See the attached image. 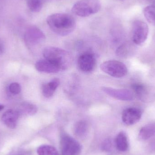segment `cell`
Returning <instances> with one entry per match:
<instances>
[{"label": "cell", "mask_w": 155, "mask_h": 155, "mask_svg": "<svg viewBox=\"0 0 155 155\" xmlns=\"http://www.w3.org/2000/svg\"><path fill=\"white\" fill-rule=\"evenodd\" d=\"M46 21L51 31L61 36L70 34L76 27L75 19L69 14H53L48 16Z\"/></svg>", "instance_id": "1"}, {"label": "cell", "mask_w": 155, "mask_h": 155, "mask_svg": "<svg viewBox=\"0 0 155 155\" xmlns=\"http://www.w3.org/2000/svg\"><path fill=\"white\" fill-rule=\"evenodd\" d=\"M43 54L45 58L60 65L62 70H65L72 62L71 54L63 49L54 47H47L44 49Z\"/></svg>", "instance_id": "2"}, {"label": "cell", "mask_w": 155, "mask_h": 155, "mask_svg": "<svg viewBox=\"0 0 155 155\" xmlns=\"http://www.w3.org/2000/svg\"><path fill=\"white\" fill-rule=\"evenodd\" d=\"M100 8L99 0H80L73 5L72 12L80 17H87L99 12Z\"/></svg>", "instance_id": "3"}, {"label": "cell", "mask_w": 155, "mask_h": 155, "mask_svg": "<svg viewBox=\"0 0 155 155\" xmlns=\"http://www.w3.org/2000/svg\"><path fill=\"white\" fill-rule=\"evenodd\" d=\"M100 68L104 72L115 78H122L125 76L127 73L126 66L119 61H107L100 65Z\"/></svg>", "instance_id": "4"}, {"label": "cell", "mask_w": 155, "mask_h": 155, "mask_svg": "<svg viewBox=\"0 0 155 155\" xmlns=\"http://www.w3.org/2000/svg\"><path fill=\"white\" fill-rule=\"evenodd\" d=\"M60 145L62 155H78L81 152L80 143L73 137L66 134L62 135Z\"/></svg>", "instance_id": "5"}, {"label": "cell", "mask_w": 155, "mask_h": 155, "mask_svg": "<svg viewBox=\"0 0 155 155\" xmlns=\"http://www.w3.org/2000/svg\"><path fill=\"white\" fill-rule=\"evenodd\" d=\"M149 28L144 22L135 21L133 25V40L135 44L140 45L143 43L148 36Z\"/></svg>", "instance_id": "6"}, {"label": "cell", "mask_w": 155, "mask_h": 155, "mask_svg": "<svg viewBox=\"0 0 155 155\" xmlns=\"http://www.w3.org/2000/svg\"><path fill=\"white\" fill-rule=\"evenodd\" d=\"M43 32L36 26H31L27 29L25 35V41L29 47H34L41 44L45 40Z\"/></svg>", "instance_id": "7"}, {"label": "cell", "mask_w": 155, "mask_h": 155, "mask_svg": "<svg viewBox=\"0 0 155 155\" xmlns=\"http://www.w3.org/2000/svg\"><path fill=\"white\" fill-rule=\"evenodd\" d=\"M77 64L80 71L85 73L90 72L95 67V58L92 53H84L79 56Z\"/></svg>", "instance_id": "8"}, {"label": "cell", "mask_w": 155, "mask_h": 155, "mask_svg": "<svg viewBox=\"0 0 155 155\" xmlns=\"http://www.w3.org/2000/svg\"><path fill=\"white\" fill-rule=\"evenodd\" d=\"M102 90L108 95L116 99L123 101L133 100L134 94L132 91L127 89H115L109 87H104Z\"/></svg>", "instance_id": "9"}, {"label": "cell", "mask_w": 155, "mask_h": 155, "mask_svg": "<svg viewBox=\"0 0 155 155\" xmlns=\"http://www.w3.org/2000/svg\"><path fill=\"white\" fill-rule=\"evenodd\" d=\"M142 112L136 107H129L124 110L122 118L124 124L132 125L137 123L142 117Z\"/></svg>", "instance_id": "10"}, {"label": "cell", "mask_w": 155, "mask_h": 155, "mask_svg": "<svg viewBox=\"0 0 155 155\" xmlns=\"http://www.w3.org/2000/svg\"><path fill=\"white\" fill-rule=\"evenodd\" d=\"M35 67L38 71L45 73H57L62 71L60 65L46 59L39 60L36 62Z\"/></svg>", "instance_id": "11"}, {"label": "cell", "mask_w": 155, "mask_h": 155, "mask_svg": "<svg viewBox=\"0 0 155 155\" xmlns=\"http://www.w3.org/2000/svg\"><path fill=\"white\" fill-rule=\"evenodd\" d=\"M20 114H21L19 111L10 109L4 113L1 120L3 124L7 127L11 129H14L17 126Z\"/></svg>", "instance_id": "12"}, {"label": "cell", "mask_w": 155, "mask_h": 155, "mask_svg": "<svg viewBox=\"0 0 155 155\" xmlns=\"http://www.w3.org/2000/svg\"><path fill=\"white\" fill-rule=\"evenodd\" d=\"M59 85L60 80L58 78H54L49 83L43 84L42 86V92L44 96L46 98L52 97Z\"/></svg>", "instance_id": "13"}, {"label": "cell", "mask_w": 155, "mask_h": 155, "mask_svg": "<svg viewBox=\"0 0 155 155\" xmlns=\"http://www.w3.org/2000/svg\"><path fill=\"white\" fill-rule=\"evenodd\" d=\"M132 88L137 98L142 101L146 102L150 97V90L144 85L140 84H134Z\"/></svg>", "instance_id": "14"}, {"label": "cell", "mask_w": 155, "mask_h": 155, "mask_svg": "<svg viewBox=\"0 0 155 155\" xmlns=\"http://www.w3.org/2000/svg\"><path fill=\"white\" fill-rule=\"evenodd\" d=\"M117 148L120 152H125L128 147V140L125 133L121 132L117 135L115 139Z\"/></svg>", "instance_id": "15"}, {"label": "cell", "mask_w": 155, "mask_h": 155, "mask_svg": "<svg viewBox=\"0 0 155 155\" xmlns=\"http://www.w3.org/2000/svg\"><path fill=\"white\" fill-rule=\"evenodd\" d=\"M155 124H149L142 127L139 131L138 137L142 140H146L154 135Z\"/></svg>", "instance_id": "16"}, {"label": "cell", "mask_w": 155, "mask_h": 155, "mask_svg": "<svg viewBox=\"0 0 155 155\" xmlns=\"http://www.w3.org/2000/svg\"><path fill=\"white\" fill-rule=\"evenodd\" d=\"M88 130V124L86 121L84 120L78 121L74 127V132L75 134L78 137H82L85 136Z\"/></svg>", "instance_id": "17"}, {"label": "cell", "mask_w": 155, "mask_h": 155, "mask_svg": "<svg viewBox=\"0 0 155 155\" xmlns=\"http://www.w3.org/2000/svg\"><path fill=\"white\" fill-rule=\"evenodd\" d=\"M20 112L28 115H33L37 113L38 108L37 106L32 103L25 102L22 103L20 106Z\"/></svg>", "instance_id": "18"}, {"label": "cell", "mask_w": 155, "mask_h": 155, "mask_svg": "<svg viewBox=\"0 0 155 155\" xmlns=\"http://www.w3.org/2000/svg\"><path fill=\"white\" fill-rule=\"evenodd\" d=\"M38 155H58V151L51 146L43 145L39 147L37 150Z\"/></svg>", "instance_id": "19"}, {"label": "cell", "mask_w": 155, "mask_h": 155, "mask_svg": "<svg viewBox=\"0 0 155 155\" xmlns=\"http://www.w3.org/2000/svg\"><path fill=\"white\" fill-rule=\"evenodd\" d=\"M143 12L147 20L151 24L155 25V5L147 6L144 9Z\"/></svg>", "instance_id": "20"}, {"label": "cell", "mask_w": 155, "mask_h": 155, "mask_svg": "<svg viewBox=\"0 0 155 155\" xmlns=\"http://www.w3.org/2000/svg\"><path fill=\"white\" fill-rule=\"evenodd\" d=\"M28 8L33 12H38L42 8L43 2L42 0H27Z\"/></svg>", "instance_id": "21"}, {"label": "cell", "mask_w": 155, "mask_h": 155, "mask_svg": "<svg viewBox=\"0 0 155 155\" xmlns=\"http://www.w3.org/2000/svg\"><path fill=\"white\" fill-rule=\"evenodd\" d=\"M132 46L129 44H124L120 46L117 49V53L121 57H126L128 56L132 50Z\"/></svg>", "instance_id": "22"}, {"label": "cell", "mask_w": 155, "mask_h": 155, "mask_svg": "<svg viewBox=\"0 0 155 155\" xmlns=\"http://www.w3.org/2000/svg\"><path fill=\"white\" fill-rule=\"evenodd\" d=\"M9 89L12 94H18L21 92V85L17 83H12L9 85Z\"/></svg>", "instance_id": "23"}, {"label": "cell", "mask_w": 155, "mask_h": 155, "mask_svg": "<svg viewBox=\"0 0 155 155\" xmlns=\"http://www.w3.org/2000/svg\"><path fill=\"white\" fill-rule=\"evenodd\" d=\"M111 147V143L110 141H107L105 142L104 144V149H105L106 150H107V149H110Z\"/></svg>", "instance_id": "24"}, {"label": "cell", "mask_w": 155, "mask_h": 155, "mask_svg": "<svg viewBox=\"0 0 155 155\" xmlns=\"http://www.w3.org/2000/svg\"><path fill=\"white\" fill-rule=\"evenodd\" d=\"M3 48L2 45L0 44V54L2 53L3 52Z\"/></svg>", "instance_id": "25"}, {"label": "cell", "mask_w": 155, "mask_h": 155, "mask_svg": "<svg viewBox=\"0 0 155 155\" xmlns=\"http://www.w3.org/2000/svg\"><path fill=\"white\" fill-rule=\"evenodd\" d=\"M4 108V106L0 104V111H2Z\"/></svg>", "instance_id": "26"}]
</instances>
